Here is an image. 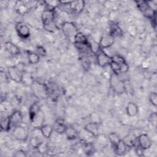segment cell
Returning a JSON list of instances; mask_svg holds the SVG:
<instances>
[{
  "label": "cell",
  "mask_w": 157,
  "mask_h": 157,
  "mask_svg": "<svg viewBox=\"0 0 157 157\" xmlns=\"http://www.w3.org/2000/svg\"><path fill=\"white\" fill-rule=\"evenodd\" d=\"M55 9H45L42 12L41 19L44 28L50 33H55L59 28L55 23Z\"/></svg>",
  "instance_id": "1"
},
{
  "label": "cell",
  "mask_w": 157,
  "mask_h": 157,
  "mask_svg": "<svg viewBox=\"0 0 157 157\" xmlns=\"http://www.w3.org/2000/svg\"><path fill=\"white\" fill-rule=\"evenodd\" d=\"M108 138L116 155L121 156L126 153L127 150V145L124 140L120 139L117 134L115 132H111L109 134Z\"/></svg>",
  "instance_id": "2"
},
{
  "label": "cell",
  "mask_w": 157,
  "mask_h": 157,
  "mask_svg": "<svg viewBox=\"0 0 157 157\" xmlns=\"http://www.w3.org/2000/svg\"><path fill=\"white\" fill-rule=\"evenodd\" d=\"M113 73L117 75L126 73L128 71V65L124 58L120 55L112 56V61L109 64Z\"/></svg>",
  "instance_id": "3"
},
{
  "label": "cell",
  "mask_w": 157,
  "mask_h": 157,
  "mask_svg": "<svg viewBox=\"0 0 157 157\" xmlns=\"http://www.w3.org/2000/svg\"><path fill=\"white\" fill-rule=\"evenodd\" d=\"M30 86L33 94L37 99H43L48 96V86L45 83L34 80Z\"/></svg>",
  "instance_id": "4"
},
{
  "label": "cell",
  "mask_w": 157,
  "mask_h": 157,
  "mask_svg": "<svg viewBox=\"0 0 157 157\" xmlns=\"http://www.w3.org/2000/svg\"><path fill=\"white\" fill-rule=\"evenodd\" d=\"M61 29L64 36L69 39L74 41V37L78 33L76 25L70 21H64L61 26Z\"/></svg>",
  "instance_id": "5"
},
{
  "label": "cell",
  "mask_w": 157,
  "mask_h": 157,
  "mask_svg": "<svg viewBox=\"0 0 157 157\" xmlns=\"http://www.w3.org/2000/svg\"><path fill=\"white\" fill-rule=\"evenodd\" d=\"M110 87L117 93L121 94L126 90V86L124 82L121 80L118 75L113 73L110 78Z\"/></svg>",
  "instance_id": "6"
},
{
  "label": "cell",
  "mask_w": 157,
  "mask_h": 157,
  "mask_svg": "<svg viewBox=\"0 0 157 157\" xmlns=\"http://www.w3.org/2000/svg\"><path fill=\"white\" fill-rule=\"evenodd\" d=\"M136 3L138 9L145 17L156 21V11L152 10L149 7L147 1H136Z\"/></svg>",
  "instance_id": "7"
},
{
  "label": "cell",
  "mask_w": 157,
  "mask_h": 157,
  "mask_svg": "<svg viewBox=\"0 0 157 157\" xmlns=\"http://www.w3.org/2000/svg\"><path fill=\"white\" fill-rule=\"evenodd\" d=\"M25 72L17 66H12L8 68V74L10 78L17 83H21Z\"/></svg>",
  "instance_id": "8"
},
{
  "label": "cell",
  "mask_w": 157,
  "mask_h": 157,
  "mask_svg": "<svg viewBox=\"0 0 157 157\" xmlns=\"http://www.w3.org/2000/svg\"><path fill=\"white\" fill-rule=\"evenodd\" d=\"M12 135L18 140L26 141L28 137V131L25 127L19 124L13 128Z\"/></svg>",
  "instance_id": "9"
},
{
  "label": "cell",
  "mask_w": 157,
  "mask_h": 157,
  "mask_svg": "<svg viewBox=\"0 0 157 157\" xmlns=\"http://www.w3.org/2000/svg\"><path fill=\"white\" fill-rule=\"evenodd\" d=\"M15 30L18 36L21 39H27L30 36L29 28L22 22H18L15 25Z\"/></svg>",
  "instance_id": "10"
},
{
  "label": "cell",
  "mask_w": 157,
  "mask_h": 157,
  "mask_svg": "<svg viewBox=\"0 0 157 157\" xmlns=\"http://www.w3.org/2000/svg\"><path fill=\"white\" fill-rule=\"evenodd\" d=\"M31 126L36 129H39L45 121V115L41 109L31 119L29 120Z\"/></svg>",
  "instance_id": "11"
},
{
  "label": "cell",
  "mask_w": 157,
  "mask_h": 157,
  "mask_svg": "<svg viewBox=\"0 0 157 157\" xmlns=\"http://www.w3.org/2000/svg\"><path fill=\"white\" fill-rule=\"evenodd\" d=\"M96 56L98 64L101 67H105L110 64L112 61V56H109L104 51L101 49L96 54Z\"/></svg>",
  "instance_id": "12"
},
{
  "label": "cell",
  "mask_w": 157,
  "mask_h": 157,
  "mask_svg": "<svg viewBox=\"0 0 157 157\" xmlns=\"http://www.w3.org/2000/svg\"><path fill=\"white\" fill-rule=\"evenodd\" d=\"M139 146L142 150H147L151 146L152 142L150 137L145 133L140 134L137 138Z\"/></svg>",
  "instance_id": "13"
},
{
  "label": "cell",
  "mask_w": 157,
  "mask_h": 157,
  "mask_svg": "<svg viewBox=\"0 0 157 157\" xmlns=\"http://www.w3.org/2000/svg\"><path fill=\"white\" fill-rule=\"evenodd\" d=\"M114 38L115 37L110 33L103 34L99 42L100 47L101 48H107L110 47L114 42Z\"/></svg>",
  "instance_id": "14"
},
{
  "label": "cell",
  "mask_w": 157,
  "mask_h": 157,
  "mask_svg": "<svg viewBox=\"0 0 157 157\" xmlns=\"http://www.w3.org/2000/svg\"><path fill=\"white\" fill-rule=\"evenodd\" d=\"M83 129L93 136L97 137L99 132V123L94 121H91L86 124Z\"/></svg>",
  "instance_id": "15"
},
{
  "label": "cell",
  "mask_w": 157,
  "mask_h": 157,
  "mask_svg": "<svg viewBox=\"0 0 157 157\" xmlns=\"http://www.w3.org/2000/svg\"><path fill=\"white\" fill-rule=\"evenodd\" d=\"M52 126L53 128V131L59 134H64V132L66 130V128L67 127L65 124L64 120L62 118L57 119L55 121V123Z\"/></svg>",
  "instance_id": "16"
},
{
  "label": "cell",
  "mask_w": 157,
  "mask_h": 157,
  "mask_svg": "<svg viewBox=\"0 0 157 157\" xmlns=\"http://www.w3.org/2000/svg\"><path fill=\"white\" fill-rule=\"evenodd\" d=\"M85 2L84 1L78 0L71 1V3L69 5L71 10H72L75 13H79L83 11L85 7Z\"/></svg>",
  "instance_id": "17"
},
{
  "label": "cell",
  "mask_w": 157,
  "mask_h": 157,
  "mask_svg": "<svg viewBox=\"0 0 157 157\" xmlns=\"http://www.w3.org/2000/svg\"><path fill=\"white\" fill-rule=\"evenodd\" d=\"M10 120L12 125H19L20 123H21L23 120V115L20 110H15L10 115Z\"/></svg>",
  "instance_id": "18"
},
{
  "label": "cell",
  "mask_w": 157,
  "mask_h": 157,
  "mask_svg": "<svg viewBox=\"0 0 157 157\" xmlns=\"http://www.w3.org/2000/svg\"><path fill=\"white\" fill-rule=\"evenodd\" d=\"M74 42L76 45H89V41L87 37L80 32H78L74 37Z\"/></svg>",
  "instance_id": "19"
},
{
  "label": "cell",
  "mask_w": 157,
  "mask_h": 157,
  "mask_svg": "<svg viewBox=\"0 0 157 157\" xmlns=\"http://www.w3.org/2000/svg\"><path fill=\"white\" fill-rule=\"evenodd\" d=\"M126 113L129 117H135L137 115L139 112L138 106L133 102H129L128 103L126 108Z\"/></svg>",
  "instance_id": "20"
},
{
  "label": "cell",
  "mask_w": 157,
  "mask_h": 157,
  "mask_svg": "<svg viewBox=\"0 0 157 157\" xmlns=\"http://www.w3.org/2000/svg\"><path fill=\"white\" fill-rule=\"evenodd\" d=\"M39 129L40 131L42 136L46 139H49L53 131V126L48 124H43Z\"/></svg>",
  "instance_id": "21"
},
{
  "label": "cell",
  "mask_w": 157,
  "mask_h": 157,
  "mask_svg": "<svg viewBox=\"0 0 157 157\" xmlns=\"http://www.w3.org/2000/svg\"><path fill=\"white\" fill-rule=\"evenodd\" d=\"M4 47L6 50L13 55H18L20 53L19 48L11 42H6L4 44Z\"/></svg>",
  "instance_id": "22"
},
{
  "label": "cell",
  "mask_w": 157,
  "mask_h": 157,
  "mask_svg": "<svg viewBox=\"0 0 157 157\" xmlns=\"http://www.w3.org/2000/svg\"><path fill=\"white\" fill-rule=\"evenodd\" d=\"M12 124H11V122H10V115L9 116H4V117H2L1 118V120H0V126H1V129L2 131H9V129H10Z\"/></svg>",
  "instance_id": "23"
},
{
  "label": "cell",
  "mask_w": 157,
  "mask_h": 157,
  "mask_svg": "<svg viewBox=\"0 0 157 157\" xmlns=\"http://www.w3.org/2000/svg\"><path fill=\"white\" fill-rule=\"evenodd\" d=\"M64 134L69 140L75 139L78 136V131L73 127H67Z\"/></svg>",
  "instance_id": "24"
},
{
  "label": "cell",
  "mask_w": 157,
  "mask_h": 157,
  "mask_svg": "<svg viewBox=\"0 0 157 157\" xmlns=\"http://www.w3.org/2000/svg\"><path fill=\"white\" fill-rule=\"evenodd\" d=\"M110 33L115 37L118 36H121L123 34V31L120 28V26L117 24L113 23L110 25Z\"/></svg>",
  "instance_id": "25"
},
{
  "label": "cell",
  "mask_w": 157,
  "mask_h": 157,
  "mask_svg": "<svg viewBox=\"0 0 157 157\" xmlns=\"http://www.w3.org/2000/svg\"><path fill=\"white\" fill-rule=\"evenodd\" d=\"M40 110V105L37 102L31 104L29 109V119L31 120Z\"/></svg>",
  "instance_id": "26"
},
{
  "label": "cell",
  "mask_w": 157,
  "mask_h": 157,
  "mask_svg": "<svg viewBox=\"0 0 157 157\" xmlns=\"http://www.w3.org/2000/svg\"><path fill=\"white\" fill-rule=\"evenodd\" d=\"M28 62L31 64H36L40 61V56L37 53L34 52H29L28 53Z\"/></svg>",
  "instance_id": "27"
},
{
  "label": "cell",
  "mask_w": 157,
  "mask_h": 157,
  "mask_svg": "<svg viewBox=\"0 0 157 157\" xmlns=\"http://www.w3.org/2000/svg\"><path fill=\"white\" fill-rule=\"evenodd\" d=\"M34 80L33 79V77L31 74L29 72H25L23 76L21 83H23L24 84H25L26 85L31 86V84L34 82Z\"/></svg>",
  "instance_id": "28"
},
{
  "label": "cell",
  "mask_w": 157,
  "mask_h": 157,
  "mask_svg": "<svg viewBox=\"0 0 157 157\" xmlns=\"http://www.w3.org/2000/svg\"><path fill=\"white\" fill-rule=\"evenodd\" d=\"M29 142H30L31 145L34 148L39 147L43 144L42 140L37 137H31L30 139H29Z\"/></svg>",
  "instance_id": "29"
},
{
  "label": "cell",
  "mask_w": 157,
  "mask_h": 157,
  "mask_svg": "<svg viewBox=\"0 0 157 157\" xmlns=\"http://www.w3.org/2000/svg\"><path fill=\"white\" fill-rule=\"evenodd\" d=\"M89 48L91 50V52L93 53H94V54H96V55L101 50V47H100V45H99V43H98L96 42H94V41L89 42Z\"/></svg>",
  "instance_id": "30"
},
{
  "label": "cell",
  "mask_w": 157,
  "mask_h": 157,
  "mask_svg": "<svg viewBox=\"0 0 157 157\" xmlns=\"http://www.w3.org/2000/svg\"><path fill=\"white\" fill-rule=\"evenodd\" d=\"M148 99H149V101L153 105L156 106V105H157V94L155 92L150 93Z\"/></svg>",
  "instance_id": "31"
},
{
  "label": "cell",
  "mask_w": 157,
  "mask_h": 157,
  "mask_svg": "<svg viewBox=\"0 0 157 157\" xmlns=\"http://www.w3.org/2000/svg\"><path fill=\"white\" fill-rule=\"evenodd\" d=\"M149 120L150 123L152 124L153 126H156V121H157V115H156V112H153L152 113L150 117H149Z\"/></svg>",
  "instance_id": "32"
},
{
  "label": "cell",
  "mask_w": 157,
  "mask_h": 157,
  "mask_svg": "<svg viewBox=\"0 0 157 157\" xmlns=\"http://www.w3.org/2000/svg\"><path fill=\"white\" fill-rule=\"evenodd\" d=\"M37 54L39 56L40 55V56H45L47 54L45 48L42 46H38L37 47Z\"/></svg>",
  "instance_id": "33"
},
{
  "label": "cell",
  "mask_w": 157,
  "mask_h": 157,
  "mask_svg": "<svg viewBox=\"0 0 157 157\" xmlns=\"http://www.w3.org/2000/svg\"><path fill=\"white\" fill-rule=\"evenodd\" d=\"M14 156H26V155L25 153V151H23V150H18L17 151H16V153L14 154Z\"/></svg>",
  "instance_id": "34"
}]
</instances>
